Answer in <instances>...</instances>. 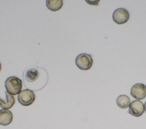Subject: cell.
<instances>
[{"mask_svg": "<svg viewBox=\"0 0 146 129\" xmlns=\"http://www.w3.org/2000/svg\"><path fill=\"white\" fill-rule=\"evenodd\" d=\"M24 85L27 89L38 91L44 88L47 83L48 76L47 71L39 66L27 67L23 72Z\"/></svg>", "mask_w": 146, "mask_h": 129, "instance_id": "obj_1", "label": "cell"}, {"mask_svg": "<svg viewBox=\"0 0 146 129\" xmlns=\"http://www.w3.org/2000/svg\"><path fill=\"white\" fill-rule=\"evenodd\" d=\"M6 91L10 94L14 95L18 94L22 88V81L21 79L15 76L8 77L5 82Z\"/></svg>", "mask_w": 146, "mask_h": 129, "instance_id": "obj_2", "label": "cell"}, {"mask_svg": "<svg viewBox=\"0 0 146 129\" xmlns=\"http://www.w3.org/2000/svg\"><path fill=\"white\" fill-rule=\"evenodd\" d=\"M93 64V60L91 55L87 53H80L75 59L76 66L81 70H87L90 69Z\"/></svg>", "mask_w": 146, "mask_h": 129, "instance_id": "obj_3", "label": "cell"}, {"mask_svg": "<svg viewBox=\"0 0 146 129\" xmlns=\"http://www.w3.org/2000/svg\"><path fill=\"white\" fill-rule=\"evenodd\" d=\"M17 98L21 105L28 106L33 103L35 99V95L33 91L29 89H25L18 94Z\"/></svg>", "mask_w": 146, "mask_h": 129, "instance_id": "obj_4", "label": "cell"}, {"mask_svg": "<svg viewBox=\"0 0 146 129\" xmlns=\"http://www.w3.org/2000/svg\"><path fill=\"white\" fill-rule=\"evenodd\" d=\"M129 18L128 11L124 8H119L114 11L112 14L113 20L118 24L125 23Z\"/></svg>", "mask_w": 146, "mask_h": 129, "instance_id": "obj_5", "label": "cell"}, {"mask_svg": "<svg viewBox=\"0 0 146 129\" xmlns=\"http://www.w3.org/2000/svg\"><path fill=\"white\" fill-rule=\"evenodd\" d=\"M130 93L131 96L137 100L143 99L146 97V86L141 83L136 84L131 88Z\"/></svg>", "mask_w": 146, "mask_h": 129, "instance_id": "obj_6", "label": "cell"}, {"mask_svg": "<svg viewBox=\"0 0 146 129\" xmlns=\"http://www.w3.org/2000/svg\"><path fill=\"white\" fill-rule=\"evenodd\" d=\"M144 111V105L143 102L139 100L133 101L129 106L128 113L134 116H141Z\"/></svg>", "mask_w": 146, "mask_h": 129, "instance_id": "obj_7", "label": "cell"}, {"mask_svg": "<svg viewBox=\"0 0 146 129\" xmlns=\"http://www.w3.org/2000/svg\"><path fill=\"white\" fill-rule=\"evenodd\" d=\"M13 114L8 109L0 110V124L2 126H7L10 124L13 120Z\"/></svg>", "mask_w": 146, "mask_h": 129, "instance_id": "obj_8", "label": "cell"}, {"mask_svg": "<svg viewBox=\"0 0 146 129\" xmlns=\"http://www.w3.org/2000/svg\"><path fill=\"white\" fill-rule=\"evenodd\" d=\"M5 99H3L0 98V107L3 109H9L14 106L15 102V98L7 91H5Z\"/></svg>", "mask_w": 146, "mask_h": 129, "instance_id": "obj_9", "label": "cell"}, {"mask_svg": "<svg viewBox=\"0 0 146 129\" xmlns=\"http://www.w3.org/2000/svg\"><path fill=\"white\" fill-rule=\"evenodd\" d=\"M46 6L52 11H56L60 10L63 6L62 0H47Z\"/></svg>", "mask_w": 146, "mask_h": 129, "instance_id": "obj_10", "label": "cell"}, {"mask_svg": "<svg viewBox=\"0 0 146 129\" xmlns=\"http://www.w3.org/2000/svg\"><path fill=\"white\" fill-rule=\"evenodd\" d=\"M130 103V99L126 95H120L116 99V104L121 109L127 108Z\"/></svg>", "mask_w": 146, "mask_h": 129, "instance_id": "obj_11", "label": "cell"}, {"mask_svg": "<svg viewBox=\"0 0 146 129\" xmlns=\"http://www.w3.org/2000/svg\"><path fill=\"white\" fill-rule=\"evenodd\" d=\"M144 111H145V113H146V101H145V103H144Z\"/></svg>", "mask_w": 146, "mask_h": 129, "instance_id": "obj_12", "label": "cell"}, {"mask_svg": "<svg viewBox=\"0 0 146 129\" xmlns=\"http://www.w3.org/2000/svg\"><path fill=\"white\" fill-rule=\"evenodd\" d=\"M1 64L0 63V71H1Z\"/></svg>", "mask_w": 146, "mask_h": 129, "instance_id": "obj_13", "label": "cell"}]
</instances>
